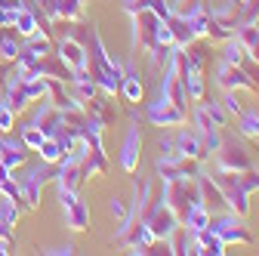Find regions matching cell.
<instances>
[{
  "label": "cell",
  "mask_w": 259,
  "mask_h": 256,
  "mask_svg": "<svg viewBox=\"0 0 259 256\" xmlns=\"http://www.w3.org/2000/svg\"><path fill=\"white\" fill-rule=\"evenodd\" d=\"M120 93L126 102H142L145 99V87L139 80V74L133 68H123V80H120Z\"/></svg>",
  "instance_id": "cb8c5ba5"
},
{
  "label": "cell",
  "mask_w": 259,
  "mask_h": 256,
  "mask_svg": "<svg viewBox=\"0 0 259 256\" xmlns=\"http://www.w3.org/2000/svg\"><path fill=\"white\" fill-rule=\"evenodd\" d=\"M173 44H154L151 50H148V59H151V68L154 71H160V74H164L167 71V65H170V62H173Z\"/></svg>",
  "instance_id": "f1b7e54d"
},
{
  "label": "cell",
  "mask_w": 259,
  "mask_h": 256,
  "mask_svg": "<svg viewBox=\"0 0 259 256\" xmlns=\"http://www.w3.org/2000/svg\"><path fill=\"white\" fill-rule=\"evenodd\" d=\"M235 37L244 44L247 56L253 62H259V28H256V22H238L235 25Z\"/></svg>",
  "instance_id": "44dd1931"
},
{
  "label": "cell",
  "mask_w": 259,
  "mask_h": 256,
  "mask_svg": "<svg viewBox=\"0 0 259 256\" xmlns=\"http://www.w3.org/2000/svg\"><path fill=\"white\" fill-rule=\"evenodd\" d=\"M37 151H40V161H47V164H59V157H62V148H59V142L53 136H47Z\"/></svg>",
  "instance_id": "8d00e7d4"
},
{
  "label": "cell",
  "mask_w": 259,
  "mask_h": 256,
  "mask_svg": "<svg viewBox=\"0 0 259 256\" xmlns=\"http://www.w3.org/2000/svg\"><path fill=\"white\" fill-rule=\"evenodd\" d=\"M164 244H167V250H170V253L185 256V253H191V232H188V229L182 226V222H179V229H176V232H173Z\"/></svg>",
  "instance_id": "f546056e"
},
{
  "label": "cell",
  "mask_w": 259,
  "mask_h": 256,
  "mask_svg": "<svg viewBox=\"0 0 259 256\" xmlns=\"http://www.w3.org/2000/svg\"><path fill=\"white\" fill-rule=\"evenodd\" d=\"M139 151H142V130H139V123H133L126 130L123 145H120V170L123 173H136L139 170Z\"/></svg>",
  "instance_id": "4fadbf2b"
},
{
  "label": "cell",
  "mask_w": 259,
  "mask_h": 256,
  "mask_svg": "<svg viewBox=\"0 0 259 256\" xmlns=\"http://www.w3.org/2000/svg\"><path fill=\"white\" fill-rule=\"evenodd\" d=\"M120 7H123L126 16H136V13L148 10V0H120Z\"/></svg>",
  "instance_id": "b9f144b4"
},
{
  "label": "cell",
  "mask_w": 259,
  "mask_h": 256,
  "mask_svg": "<svg viewBox=\"0 0 259 256\" xmlns=\"http://www.w3.org/2000/svg\"><path fill=\"white\" fill-rule=\"evenodd\" d=\"M157 44H173V34H170L167 22H160V28H157Z\"/></svg>",
  "instance_id": "f6af8a7d"
},
{
  "label": "cell",
  "mask_w": 259,
  "mask_h": 256,
  "mask_svg": "<svg viewBox=\"0 0 259 256\" xmlns=\"http://www.w3.org/2000/svg\"><path fill=\"white\" fill-rule=\"evenodd\" d=\"M238 13H241V4H235V0H229V4H222V7H216L210 16L216 19V22H222V25H229V28H235L238 25Z\"/></svg>",
  "instance_id": "4dcf8cb0"
},
{
  "label": "cell",
  "mask_w": 259,
  "mask_h": 256,
  "mask_svg": "<svg viewBox=\"0 0 259 256\" xmlns=\"http://www.w3.org/2000/svg\"><path fill=\"white\" fill-rule=\"evenodd\" d=\"M44 253H50V256H71L74 247H71V244H65V247H53V250H44Z\"/></svg>",
  "instance_id": "7dc6e473"
},
{
  "label": "cell",
  "mask_w": 259,
  "mask_h": 256,
  "mask_svg": "<svg viewBox=\"0 0 259 256\" xmlns=\"http://www.w3.org/2000/svg\"><path fill=\"white\" fill-rule=\"evenodd\" d=\"M80 167H83V179L87 176H105V170H108V157H105V151L102 148H87V154L80 157Z\"/></svg>",
  "instance_id": "7402d4cb"
},
{
  "label": "cell",
  "mask_w": 259,
  "mask_h": 256,
  "mask_svg": "<svg viewBox=\"0 0 259 256\" xmlns=\"http://www.w3.org/2000/svg\"><path fill=\"white\" fill-rule=\"evenodd\" d=\"M0 191H4V198H10V201H22V195H19V182L13 179V170L4 167V164H0Z\"/></svg>",
  "instance_id": "1f68e13d"
},
{
  "label": "cell",
  "mask_w": 259,
  "mask_h": 256,
  "mask_svg": "<svg viewBox=\"0 0 259 256\" xmlns=\"http://www.w3.org/2000/svg\"><path fill=\"white\" fill-rule=\"evenodd\" d=\"M34 126H40V130L47 133V136H56L62 126H65V117H62V111L56 108V105H40L37 111H34V120H31Z\"/></svg>",
  "instance_id": "d6986e66"
},
{
  "label": "cell",
  "mask_w": 259,
  "mask_h": 256,
  "mask_svg": "<svg viewBox=\"0 0 259 256\" xmlns=\"http://www.w3.org/2000/svg\"><path fill=\"white\" fill-rule=\"evenodd\" d=\"M10 226H13V222L0 213V241H4V244H13V241H16V232H13Z\"/></svg>",
  "instance_id": "7bdbcfd3"
},
{
  "label": "cell",
  "mask_w": 259,
  "mask_h": 256,
  "mask_svg": "<svg viewBox=\"0 0 259 256\" xmlns=\"http://www.w3.org/2000/svg\"><path fill=\"white\" fill-rule=\"evenodd\" d=\"M216 167L219 170H235V173H244V170H253V161L247 148L235 139V136H222L219 148H216Z\"/></svg>",
  "instance_id": "5b68a950"
},
{
  "label": "cell",
  "mask_w": 259,
  "mask_h": 256,
  "mask_svg": "<svg viewBox=\"0 0 259 256\" xmlns=\"http://www.w3.org/2000/svg\"><path fill=\"white\" fill-rule=\"evenodd\" d=\"M148 10H151L160 22H167V19L173 16V4H170V0H148Z\"/></svg>",
  "instance_id": "f35d334b"
},
{
  "label": "cell",
  "mask_w": 259,
  "mask_h": 256,
  "mask_svg": "<svg viewBox=\"0 0 259 256\" xmlns=\"http://www.w3.org/2000/svg\"><path fill=\"white\" fill-rule=\"evenodd\" d=\"M13 28H16V34L31 37V34L40 28V25H37V13L31 10V7H22V10L16 13V19H13Z\"/></svg>",
  "instance_id": "484cf974"
},
{
  "label": "cell",
  "mask_w": 259,
  "mask_h": 256,
  "mask_svg": "<svg viewBox=\"0 0 259 256\" xmlns=\"http://www.w3.org/2000/svg\"><path fill=\"white\" fill-rule=\"evenodd\" d=\"M160 96H164V99H170L173 105H179V108H185V102H188L185 87H182V77H179V71H176V62H170V65H167V71H164Z\"/></svg>",
  "instance_id": "e0dca14e"
},
{
  "label": "cell",
  "mask_w": 259,
  "mask_h": 256,
  "mask_svg": "<svg viewBox=\"0 0 259 256\" xmlns=\"http://www.w3.org/2000/svg\"><path fill=\"white\" fill-rule=\"evenodd\" d=\"M191 253H204V256H222L225 253V241L207 226L201 232H194L191 235Z\"/></svg>",
  "instance_id": "ac0fdd59"
},
{
  "label": "cell",
  "mask_w": 259,
  "mask_h": 256,
  "mask_svg": "<svg viewBox=\"0 0 259 256\" xmlns=\"http://www.w3.org/2000/svg\"><path fill=\"white\" fill-rule=\"evenodd\" d=\"M7 253H10V250H7V244H4V241H0V256H7Z\"/></svg>",
  "instance_id": "c3c4849f"
},
{
  "label": "cell",
  "mask_w": 259,
  "mask_h": 256,
  "mask_svg": "<svg viewBox=\"0 0 259 256\" xmlns=\"http://www.w3.org/2000/svg\"><path fill=\"white\" fill-rule=\"evenodd\" d=\"M87 68H90V77L96 80V87H99L105 96H114L120 93V80H123V65L117 59L108 56L99 31L90 28V47H87Z\"/></svg>",
  "instance_id": "6da1fadb"
},
{
  "label": "cell",
  "mask_w": 259,
  "mask_h": 256,
  "mask_svg": "<svg viewBox=\"0 0 259 256\" xmlns=\"http://www.w3.org/2000/svg\"><path fill=\"white\" fill-rule=\"evenodd\" d=\"M235 4H241V7H244V4H247V0H235Z\"/></svg>",
  "instance_id": "681fc988"
},
{
  "label": "cell",
  "mask_w": 259,
  "mask_h": 256,
  "mask_svg": "<svg viewBox=\"0 0 259 256\" xmlns=\"http://www.w3.org/2000/svg\"><path fill=\"white\" fill-rule=\"evenodd\" d=\"M250 56H247V50H244V44L232 34L229 40H222V62H229V65H244Z\"/></svg>",
  "instance_id": "83f0119b"
},
{
  "label": "cell",
  "mask_w": 259,
  "mask_h": 256,
  "mask_svg": "<svg viewBox=\"0 0 259 256\" xmlns=\"http://www.w3.org/2000/svg\"><path fill=\"white\" fill-rule=\"evenodd\" d=\"M210 179L219 185L225 207H229L232 213H238V216L247 219V213H250V188H247V182H244V173L219 170V167H216V173H210Z\"/></svg>",
  "instance_id": "7a4b0ae2"
},
{
  "label": "cell",
  "mask_w": 259,
  "mask_h": 256,
  "mask_svg": "<svg viewBox=\"0 0 259 256\" xmlns=\"http://www.w3.org/2000/svg\"><path fill=\"white\" fill-rule=\"evenodd\" d=\"M222 108H225V114H241V111H244V105L238 102V93H235V90H225Z\"/></svg>",
  "instance_id": "ab89813d"
},
{
  "label": "cell",
  "mask_w": 259,
  "mask_h": 256,
  "mask_svg": "<svg viewBox=\"0 0 259 256\" xmlns=\"http://www.w3.org/2000/svg\"><path fill=\"white\" fill-rule=\"evenodd\" d=\"M167 25H170V34H173V47H188L191 40H194V34H191V28H188V22H185V16H170L167 19Z\"/></svg>",
  "instance_id": "4316f807"
},
{
  "label": "cell",
  "mask_w": 259,
  "mask_h": 256,
  "mask_svg": "<svg viewBox=\"0 0 259 256\" xmlns=\"http://www.w3.org/2000/svg\"><path fill=\"white\" fill-rule=\"evenodd\" d=\"M53 164H47V161H40V164H34L22 179H19V195H22V201H25V207L28 210H34L37 204H40V188L53 179V170H50Z\"/></svg>",
  "instance_id": "277c9868"
},
{
  "label": "cell",
  "mask_w": 259,
  "mask_h": 256,
  "mask_svg": "<svg viewBox=\"0 0 259 256\" xmlns=\"http://www.w3.org/2000/svg\"><path fill=\"white\" fill-rule=\"evenodd\" d=\"M160 157H173L176 154V148H173V139H160Z\"/></svg>",
  "instance_id": "bcb514c9"
},
{
  "label": "cell",
  "mask_w": 259,
  "mask_h": 256,
  "mask_svg": "<svg viewBox=\"0 0 259 256\" xmlns=\"http://www.w3.org/2000/svg\"><path fill=\"white\" fill-rule=\"evenodd\" d=\"M133 19V47L148 53L154 44H157V28H160V19L151 13V10H142L136 16H130Z\"/></svg>",
  "instance_id": "30bf717a"
},
{
  "label": "cell",
  "mask_w": 259,
  "mask_h": 256,
  "mask_svg": "<svg viewBox=\"0 0 259 256\" xmlns=\"http://www.w3.org/2000/svg\"><path fill=\"white\" fill-rule=\"evenodd\" d=\"M53 179H56L59 188H74V191H77V185H80V179H83L80 161H77V157H71V154H62V157H59V170L53 173Z\"/></svg>",
  "instance_id": "2e32d148"
},
{
  "label": "cell",
  "mask_w": 259,
  "mask_h": 256,
  "mask_svg": "<svg viewBox=\"0 0 259 256\" xmlns=\"http://www.w3.org/2000/svg\"><path fill=\"white\" fill-rule=\"evenodd\" d=\"M154 170H157V176L164 179V182H173V179H194V176L201 173L198 161H188V157H179V154H173V157H157V161H154Z\"/></svg>",
  "instance_id": "8fae6325"
},
{
  "label": "cell",
  "mask_w": 259,
  "mask_h": 256,
  "mask_svg": "<svg viewBox=\"0 0 259 256\" xmlns=\"http://www.w3.org/2000/svg\"><path fill=\"white\" fill-rule=\"evenodd\" d=\"M87 111H90L96 120H102V123H111V120H114V108H108V102L99 99V96H93V99H90Z\"/></svg>",
  "instance_id": "836d02e7"
},
{
  "label": "cell",
  "mask_w": 259,
  "mask_h": 256,
  "mask_svg": "<svg viewBox=\"0 0 259 256\" xmlns=\"http://www.w3.org/2000/svg\"><path fill=\"white\" fill-rule=\"evenodd\" d=\"M44 139H47V133L40 130V126H34V123H22V142H25V148H40L44 145Z\"/></svg>",
  "instance_id": "e575fe53"
},
{
  "label": "cell",
  "mask_w": 259,
  "mask_h": 256,
  "mask_svg": "<svg viewBox=\"0 0 259 256\" xmlns=\"http://www.w3.org/2000/svg\"><path fill=\"white\" fill-rule=\"evenodd\" d=\"M59 62L65 68H71V71H77V68H87V47L77 40V37H62L59 40Z\"/></svg>",
  "instance_id": "9a60e30c"
},
{
  "label": "cell",
  "mask_w": 259,
  "mask_h": 256,
  "mask_svg": "<svg viewBox=\"0 0 259 256\" xmlns=\"http://www.w3.org/2000/svg\"><path fill=\"white\" fill-rule=\"evenodd\" d=\"M173 148H176V154L179 157H188V161H204L207 157V148H204V142H201V133L198 130H179V136L173 139Z\"/></svg>",
  "instance_id": "5bb4252c"
},
{
  "label": "cell",
  "mask_w": 259,
  "mask_h": 256,
  "mask_svg": "<svg viewBox=\"0 0 259 256\" xmlns=\"http://www.w3.org/2000/svg\"><path fill=\"white\" fill-rule=\"evenodd\" d=\"M0 213H4V216L13 222V226H16V219H19V207H16V201H10V198H7V204L0 207Z\"/></svg>",
  "instance_id": "ee69618b"
},
{
  "label": "cell",
  "mask_w": 259,
  "mask_h": 256,
  "mask_svg": "<svg viewBox=\"0 0 259 256\" xmlns=\"http://www.w3.org/2000/svg\"><path fill=\"white\" fill-rule=\"evenodd\" d=\"M59 204L65 210V226H68L71 232H83L90 226V210L87 204L77 198L74 188H59Z\"/></svg>",
  "instance_id": "9c48e42d"
},
{
  "label": "cell",
  "mask_w": 259,
  "mask_h": 256,
  "mask_svg": "<svg viewBox=\"0 0 259 256\" xmlns=\"http://www.w3.org/2000/svg\"><path fill=\"white\" fill-rule=\"evenodd\" d=\"M185 22H188V28H191L194 40H207V31H210V10H207V7L188 13V16H185Z\"/></svg>",
  "instance_id": "d4e9b609"
},
{
  "label": "cell",
  "mask_w": 259,
  "mask_h": 256,
  "mask_svg": "<svg viewBox=\"0 0 259 256\" xmlns=\"http://www.w3.org/2000/svg\"><path fill=\"white\" fill-rule=\"evenodd\" d=\"M210 219H213V216H210V207H204V204L198 201V204H191V207L185 210V216H182L179 222H182V226H185L191 235H194V232L207 229V226H210Z\"/></svg>",
  "instance_id": "603a6c76"
},
{
  "label": "cell",
  "mask_w": 259,
  "mask_h": 256,
  "mask_svg": "<svg viewBox=\"0 0 259 256\" xmlns=\"http://www.w3.org/2000/svg\"><path fill=\"white\" fill-rule=\"evenodd\" d=\"M148 222V229L154 235V241H167L176 229H179V216L170 210V204H164V198H157V204L142 216Z\"/></svg>",
  "instance_id": "8992f818"
},
{
  "label": "cell",
  "mask_w": 259,
  "mask_h": 256,
  "mask_svg": "<svg viewBox=\"0 0 259 256\" xmlns=\"http://www.w3.org/2000/svg\"><path fill=\"white\" fill-rule=\"evenodd\" d=\"M241 117V123H238V130H241V136H250V139H256V133H259V114L256 111H241L238 114Z\"/></svg>",
  "instance_id": "d590c367"
},
{
  "label": "cell",
  "mask_w": 259,
  "mask_h": 256,
  "mask_svg": "<svg viewBox=\"0 0 259 256\" xmlns=\"http://www.w3.org/2000/svg\"><path fill=\"white\" fill-rule=\"evenodd\" d=\"M210 229L225 241V247H229V244L247 247V244H250V229H247L244 216H238V213H225V216H219V219H210Z\"/></svg>",
  "instance_id": "52a82bcc"
},
{
  "label": "cell",
  "mask_w": 259,
  "mask_h": 256,
  "mask_svg": "<svg viewBox=\"0 0 259 256\" xmlns=\"http://www.w3.org/2000/svg\"><path fill=\"white\" fill-rule=\"evenodd\" d=\"M216 83L222 87V90H250V93H259V83L247 74V68L244 65H229V62H222L219 65V71H216Z\"/></svg>",
  "instance_id": "7c38bea8"
},
{
  "label": "cell",
  "mask_w": 259,
  "mask_h": 256,
  "mask_svg": "<svg viewBox=\"0 0 259 256\" xmlns=\"http://www.w3.org/2000/svg\"><path fill=\"white\" fill-rule=\"evenodd\" d=\"M25 161H28V148H25L22 139H0V164L10 167V170H16Z\"/></svg>",
  "instance_id": "ffe728a7"
},
{
  "label": "cell",
  "mask_w": 259,
  "mask_h": 256,
  "mask_svg": "<svg viewBox=\"0 0 259 256\" xmlns=\"http://www.w3.org/2000/svg\"><path fill=\"white\" fill-rule=\"evenodd\" d=\"M256 142H259V133H256Z\"/></svg>",
  "instance_id": "f907efd6"
},
{
  "label": "cell",
  "mask_w": 259,
  "mask_h": 256,
  "mask_svg": "<svg viewBox=\"0 0 259 256\" xmlns=\"http://www.w3.org/2000/svg\"><path fill=\"white\" fill-rule=\"evenodd\" d=\"M145 117H148L154 126H182V123L188 120V108L173 105L170 99H164V96L157 93V99L148 102V108H145Z\"/></svg>",
  "instance_id": "ba28073f"
},
{
  "label": "cell",
  "mask_w": 259,
  "mask_h": 256,
  "mask_svg": "<svg viewBox=\"0 0 259 256\" xmlns=\"http://www.w3.org/2000/svg\"><path fill=\"white\" fill-rule=\"evenodd\" d=\"M160 198H164V204H170V210L182 219L191 204L201 201L198 182H194V179H173V182H164V195H160Z\"/></svg>",
  "instance_id": "3957f363"
},
{
  "label": "cell",
  "mask_w": 259,
  "mask_h": 256,
  "mask_svg": "<svg viewBox=\"0 0 259 256\" xmlns=\"http://www.w3.org/2000/svg\"><path fill=\"white\" fill-rule=\"evenodd\" d=\"M201 7H204V0H176V4H173V13H176V16H188V13L201 10Z\"/></svg>",
  "instance_id": "60d3db41"
},
{
  "label": "cell",
  "mask_w": 259,
  "mask_h": 256,
  "mask_svg": "<svg viewBox=\"0 0 259 256\" xmlns=\"http://www.w3.org/2000/svg\"><path fill=\"white\" fill-rule=\"evenodd\" d=\"M13 126H16V111L0 99V133H10Z\"/></svg>",
  "instance_id": "74e56055"
},
{
  "label": "cell",
  "mask_w": 259,
  "mask_h": 256,
  "mask_svg": "<svg viewBox=\"0 0 259 256\" xmlns=\"http://www.w3.org/2000/svg\"><path fill=\"white\" fill-rule=\"evenodd\" d=\"M19 50H22V44H19L13 34H7L4 28H0V59H4V62H16Z\"/></svg>",
  "instance_id": "d6a6232c"
}]
</instances>
